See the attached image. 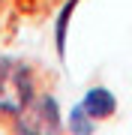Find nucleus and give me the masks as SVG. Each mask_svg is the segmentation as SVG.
Segmentation results:
<instances>
[{
  "instance_id": "20e7f679",
  "label": "nucleus",
  "mask_w": 132,
  "mask_h": 135,
  "mask_svg": "<svg viewBox=\"0 0 132 135\" xmlns=\"http://www.w3.org/2000/svg\"><path fill=\"white\" fill-rule=\"evenodd\" d=\"M63 123H66V132L69 135H93V132H96V120H93L81 105H72V111L66 114Z\"/></svg>"
},
{
  "instance_id": "39448f33",
  "label": "nucleus",
  "mask_w": 132,
  "mask_h": 135,
  "mask_svg": "<svg viewBox=\"0 0 132 135\" xmlns=\"http://www.w3.org/2000/svg\"><path fill=\"white\" fill-rule=\"evenodd\" d=\"M75 6H78V0H69V3L60 9L57 15V30H54V45H57V54L63 57V51H66V30H69V18H72V12H75Z\"/></svg>"
},
{
  "instance_id": "f03ea898",
  "label": "nucleus",
  "mask_w": 132,
  "mask_h": 135,
  "mask_svg": "<svg viewBox=\"0 0 132 135\" xmlns=\"http://www.w3.org/2000/svg\"><path fill=\"white\" fill-rule=\"evenodd\" d=\"M6 129H9V135H63L66 123H63L60 102L54 99V93L39 90L6 123Z\"/></svg>"
},
{
  "instance_id": "7ed1b4c3",
  "label": "nucleus",
  "mask_w": 132,
  "mask_h": 135,
  "mask_svg": "<svg viewBox=\"0 0 132 135\" xmlns=\"http://www.w3.org/2000/svg\"><path fill=\"white\" fill-rule=\"evenodd\" d=\"M78 105L87 111V114L93 117L96 123H102V120H111L114 114H117V96H114L108 87H102V84H96V87H90L87 93L81 96V102Z\"/></svg>"
},
{
  "instance_id": "f257e3e1",
  "label": "nucleus",
  "mask_w": 132,
  "mask_h": 135,
  "mask_svg": "<svg viewBox=\"0 0 132 135\" xmlns=\"http://www.w3.org/2000/svg\"><path fill=\"white\" fill-rule=\"evenodd\" d=\"M36 93L39 87L33 66L15 57H0V123L6 126Z\"/></svg>"
}]
</instances>
